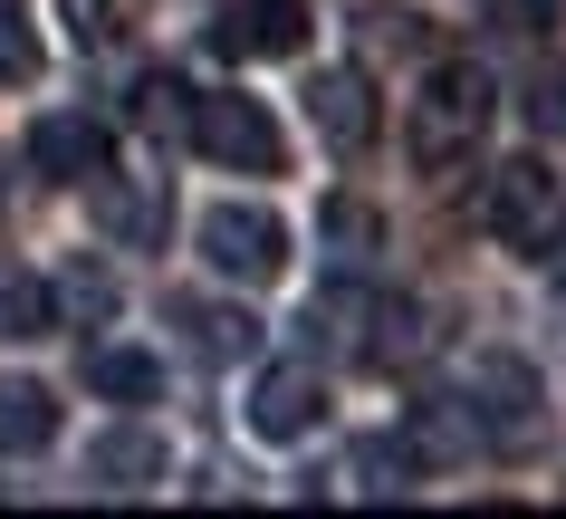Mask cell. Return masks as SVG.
<instances>
[{"mask_svg": "<svg viewBox=\"0 0 566 519\" xmlns=\"http://www.w3.org/2000/svg\"><path fill=\"white\" fill-rule=\"evenodd\" d=\"M59 443V395L39 375H0V453H49Z\"/></svg>", "mask_w": 566, "mask_h": 519, "instance_id": "obj_11", "label": "cell"}, {"mask_svg": "<svg viewBox=\"0 0 566 519\" xmlns=\"http://www.w3.org/2000/svg\"><path fill=\"white\" fill-rule=\"evenodd\" d=\"M528 116H537V135H566V68H547V77H537Z\"/></svg>", "mask_w": 566, "mask_h": 519, "instance_id": "obj_19", "label": "cell"}, {"mask_svg": "<svg viewBox=\"0 0 566 519\" xmlns=\"http://www.w3.org/2000/svg\"><path fill=\"white\" fill-rule=\"evenodd\" d=\"M461 414H471L480 443H500V453H518V443H537V424H547V385H537V366H518V356H471L461 366Z\"/></svg>", "mask_w": 566, "mask_h": 519, "instance_id": "obj_3", "label": "cell"}, {"mask_svg": "<svg viewBox=\"0 0 566 519\" xmlns=\"http://www.w3.org/2000/svg\"><path fill=\"white\" fill-rule=\"evenodd\" d=\"M307 30H317L307 0H231V10L211 20V49H221V59H298Z\"/></svg>", "mask_w": 566, "mask_h": 519, "instance_id": "obj_6", "label": "cell"}, {"mask_svg": "<svg viewBox=\"0 0 566 519\" xmlns=\"http://www.w3.org/2000/svg\"><path fill=\"white\" fill-rule=\"evenodd\" d=\"M182 125H192V145H202L221 174H279V154H289L260 96H192Z\"/></svg>", "mask_w": 566, "mask_h": 519, "instance_id": "obj_5", "label": "cell"}, {"mask_svg": "<svg viewBox=\"0 0 566 519\" xmlns=\"http://www.w3.org/2000/svg\"><path fill=\"white\" fill-rule=\"evenodd\" d=\"M59 20L77 39H116V20H125V0H59Z\"/></svg>", "mask_w": 566, "mask_h": 519, "instance_id": "obj_17", "label": "cell"}, {"mask_svg": "<svg viewBox=\"0 0 566 519\" xmlns=\"http://www.w3.org/2000/svg\"><path fill=\"white\" fill-rule=\"evenodd\" d=\"M0 77H39V39L20 30L10 10H0Z\"/></svg>", "mask_w": 566, "mask_h": 519, "instance_id": "obj_18", "label": "cell"}, {"mask_svg": "<svg viewBox=\"0 0 566 519\" xmlns=\"http://www.w3.org/2000/svg\"><path fill=\"white\" fill-rule=\"evenodd\" d=\"M96 212H106L116 241H164V193H106Z\"/></svg>", "mask_w": 566, "mask_h": 519, "instance_id": "obj_15", "label": "cell"}, {"mask_svg": "<svg viewBox=\"0 0 566 519\" xmlns=\"http://www.w3.org/2000/svg\"><path fill=\"white\" fill-rule=\"evenodd\" d=\"M87 481H106V490H154V481H164V443H154L145 424L96 433V443H87Z\"/></svg>", "mask_w": 566, "mask_h": 519, "instance_id": "obj_10", "label": "cell"}, {"mask_svg": "<svg viewBox=\"0 0 566 519\" xmlns=\"http://www.w3.org/2000/svg\"><path fill=\"white\" fill-rule=\"evenodd\" d=\"M174 318H182V336H192V356H211V366H231V356H260V318H250V308L182 299Z\"/></svg>", "mask_w": 566, "mask_h": 519, "instance_id": "obj_12", "label": "cell"}, {"mask_svg": "<svg viewBox=\"0 0 566 519\" xmlns=\"http://www.w3.org/2000/svg\"><path fill=\"white\" fill-rule=\"evenodd\" d=\"M317 424H327V375L317 366H260V385H250V433L260 443H307Z\"/></svg>", "mask_w": 566, "mask_h": 519, "instance_id": "obj_7", "label": "cell"}, {"mask_svg": "<svg viewBox=\"0 0 566 519\" xmlns=\"http://www.w3.org/2000/svg\"><path fill=\"white\" fill-rule=\"evenodd\" d=\"M307 125L327 135L336 154H365L375 145V87H365V68H317V87H307Z\"/></svg>", "mask_w": 566, "mask_h": 519, "instance_id": "obj_9", "label": "cell"}, {"mask_svg": "<svg viewBox=\"0 0 566 519\" xmlns=\"http://www.w3.org/2000/svg\"><path fill=\"white\" fill-rule=\"evenodd\" d=\"M154 385H164V366H154L145 346H87V395H116V404H145Z\"/></svg>", "mask_w": 566, "mask_h": 519, "instance_id": "obj_14", "label": "cell"}, {"mask_svg": "<svg viewBox=\"0 0 566 519\" xmlns=\"http://www.w3.org/2000/svg\"><path fill=\"white\" fill-rule=\"evenodd\" d=\"M202 260L240 289H269V279L289 270V221L269 212V203H211L202 212Z\"/></svg>", "mask_w": 566, "mask_h": 519, "instance_id": "obj_4", "label": "cell"}, {"mask_svg": "<svg viewBox=\"0 0 566 519\" xmlns=\"http://www.w3.org/2000/svg\"><path fill=\"white\" fill-rule=\"evenodd\" d=\"M135 116H145V125H174L182 116V87H174V77H145V106H135Z\"/></svg>", "mask_w": 566, "mask_h": 519, "instance_id": "obj_20", "label": "cell"}, {"mask_svg": "<svg viewBox=\"0 0 566 519\" xmlns=\"http://www.w3.org/2000/svg\"><path fill=\"white\" fill-rule=\"evenodd\" d=\"M67 299L87 308V318H106V308H116V289H106V279H96V270H77V279H67Z\"/></svg>", "mask_w": 566, "mask_h": 519, "instance_id": "obj_21", "label": "cell"}, {"mask_svg": "<svg viewBox=\"0 0 566 519\" xmlns=\"http://www.w3.org/2000/svg\"><path fill=\"white\" fill-rule=\"evenodd\" d=\"M480 135H490V77L461 68V59L432 68L413 87V106H403V154H413V174H461Z\"/></svg>", "mask_w": 566, "mask_h": 519, "instance_id": "obj_1", "label": "cell"}, {"mask_svg": "<svg viewBox=\"0 0 566 519\" xmlns=\"http://www.w3.org/2000/svg\"><path fill=\"white\" fill-rule=\"evenodd\" d=\"M30 164L49 184H106V164H116V135L96 116H39L30 125Z\"/></svg>", "mask_w": 566, "mask_h": 519, "instance_id": "obj_8", "label": "cell"}, {"mask_svg": "<svg viewBox=\"0 0 566 519\" xmlns=\"http://www.w3.org/2000/svg\"><path fill=\"white\" fill-rule=\"evenodd\" d=\"M317 231H327L336 250H375V241H385V221H375V203H356V193H336L327 212H317Z\"/></svg>", "mask_w": 566, "mask_h": 519, "instance_id": "obj_16", "label": "cell"}, {"mask_svg": "<svg viewBox=\"0 0 566 519\" xmlns=\"http://www.w3.org/2000/svg\"><path fill=\"white\" fill-rule=\"evenodd\" d=\"M49 328H59V289L39 270H20V260H0V336L30 346V336H49Z\"/></svg>", "mask_w": 566, "mask_h": 519, "instance_id": "obj_13", "label": "cell"}, {"mask_svg": "<svg viewBox=\"0 0 566 519\" xmlns=\"http://www.w3.org/2000/svg\"><path fill=\"white\" fill-rule=\"evenodd\" d=\"M490 231H500V250H518V260H557L566 250V174H547L537 154L500 164V174H490Z\"/></svg>", "mask_w": 566, "mask_h": 519, "instance_id": "obj_2", "label": "cell"}]
</instances>
